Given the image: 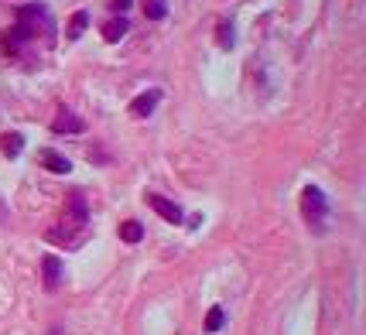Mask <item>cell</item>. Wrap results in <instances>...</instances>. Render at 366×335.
Returning <instances> with one entry per match:
<instances>
[{
  "instance_id": "1",
  "label": "cell",
  "mask_w": 366,
  "mask_h": 335,
  "mask_svg": "<svg viewBox=\"0 0 366 335\" xmlns=\"http://www.w3.org/2000/svg\"><path fill=\"white\" fill-rule=\"evenodd\" d=\"M18 24L31 31V38H38V28L45 38H55V21H52V14H48L45 7H21Z\"/></svg>"
},
{
  "instance_id": "2",
  "label": "cell",
  "mask_w": 366,
  "mask_h": 335,
  "mask_svg": "<svg viewBox=\"0 0 366 335\" xmlns=\"http://www.w3.org/2000/svg\"><path fill=\"white\" fill-rule=\"evenodd\" d=\"M301 209H305V219H309L311 226H322V219H326V212H328V202H326V195H322V188L309 185V188L301 192Z\"/></svg>"
},
{
  "instance_id": "3",
  "label": "cell",
  "mask_w": 366,
  "mask_h": 335,
  "mask_svg": "<svg viewBox=\"0 0 366 335\" xmlns=\"http://www.w3.org/2000/svg\"><path fill=\"white\" fill-rule=\"evenodd\" d=\"M148 205H151V209H155L157 216L161 219H168V222H174V226H178V222H182V209H178V205H174L172 198H165V195H157V192H148Z\"/></svg>"
},
{
  "instance_id": "4",
  "label": "cell",
  "mask_w": 366,
  "mask_h": 335,
  "mask_svg": "<svg viewBox=\"0 0 366 335\" xmlns=\"http://www.w3.org/2000/svg\"><path fill=\"white\" fill-rule=\"evenodd\" d=\"M52 130H55V134H82V130H86V120H79L72 110H58Z\"/></svg>"
},
{
  "instance_id": "5",
  "label": "cell",
  "mask_w": 366,
  "mask_h": 335,
  "mask_svg": "<svg viewBox=\"0 0 366 335\" xmlns=\"http://www.w3.org/2000/svg\"><path fill=\"white\" fill-rule=\"evenodd\" d=\"M41 274H45V288L55 291L58 284H62V274H65L62 256H45V260H41Z\"/></svg>"
},
{
  "instance_id": "6",
  "label": "cell",
  "mask_w": 366,
  "mask_h": 335,
  "mask_svg": "<svg viewBox=\"0 0 366 335\" xmlns=\"http://www.w3.org/2000/svg\"><path fill=\"white\" fill-rule=\"evenodd\" d=\"M157 103H161V93H157V89H148V93H140V96L131 103V117H151Z\"/></svg>"
},
{
  "instance_id": "7",
  "label": "cell",
  "mask_w": 366,
  "mask_h": 335,
  "mask_svg": "<svg viewBox=\"0 0 366 335\" xmlns=\"http://www.w3.org/2000/svg\"><path fill=\"white\" fill-rule=\"evenodd\" d=\"M127 31H131L127 18H110L106 24H103V38H106V41H120Z\"/></svg>"
},
{
  "instance_id": "8",
  "label": "cell",
  "mask_w": 366,
  "mask_h": 335,
  "mask_svg": "<svg viewBox=\"0 0 366 335\" xmlns=\"http://www.w3.org/2000/svg\"><path fill=\"white\" fill-rule=\"evenodd\" d=\"M86 28H89V11H76V14H72V21H69V31H65V38L76 41L79 35L86 31Z\"/></svg>"
},
{
  "instance_id": "9",
  "label": "cell",
  "mask_w": 366,
  "mask_h": 335,
  "mask_svg": "<svg viewBox=\"0 0 366 335\" xmlns=\"http://www.w3.org/2000/svg\"><path fill=\"white\" fill-rule=\"evenodd\" d=\"M41 164L52 168V171H58V175H69V171H72V164L62 158V154H52V151H41Z\"/></svg>"
},
{
  "instance_id": "10",
  "label": "cell",
  "mask_w": 366,
  "mask_h": 335,
  "mask_svg": "<svg viewBox=\"0 0 366 335\" xmlns=\"http://www.w3.org/2000/svg\"><path fill=\"white\" fill-rule=\"evenodd\" d=\"M120 239H123V243H140V239H144V226H140L137 219H127V222L120 226Z\"/></svg>"
},
{
  "instance_id": "11",
  "label": "cell",
  "mask_w": 366,
  "mask_h": 335,
  "mask_svg": "<svg viewBox=\"0 0 366 335\" xmlns=\"http://www.w3.org/2000/svg\"><path fill=\"white\" fill-rule=\"evenodd\" d=\"M21 147H24V137H21V134H4V137H0V151H4L7 158H18Z\"/></svg>"
},
{
  "instance_id": "12",
  "label": "cell",
  "mask_w": 366,
  "mask_h": 335,
  "mask_svg": "<svg viewBox=\"0 0 366 335\" xmlns=\"http://www.w3.org/2000/svg\"><path fill=\"white\" fill-rule=\"evenodd\" d=\"M144 14L151 21H161L168 14V0H144Z\"/></svg>"
},
{
  "instance_id": "13",
  "label": "cell",
  "mask_w": 366,
  "mask_h": 335,
  "mask_svg": "<svg viewBox=\"0 0 366 335\" xmlns=\"http://www.w3.org/2000/svg\"><path fill=\"white\" fill-rule=\"evenodd\" d=\"M223 322H226L223 308H209V315H206V332H219V329H223Z\"/></svg>"
},
{
  "instance_id": "14",
  "label": "cell",
  "mask_w": 366,
  "mask_h": 335,
  "mask_svg": "<svg viewBox=\"0 0 366 335\" xmlns=\"http://www.w3.org/2000/svg\"><path fill=\"white\" fill-rule=\"evenodd\" d=\"M216 35H219V48H233V24L230 21H223Z\"/></svg>"
},
{
  "instance_id": "15",
  "label": "cell",
  "mask_w": 366,
  "mask_h": 335,
  "mask_svg": "<svg viewBox=\"0 0 366 335\" xmlns=\"http://www.w3.org/2000/svg\"><path fill=\"white\" fill-rule=\"evenodd\" d=\"M131 4H134V0H113L110 7L116 11V18H123V11H131Z\"/></svg>"
}]
</instances>
